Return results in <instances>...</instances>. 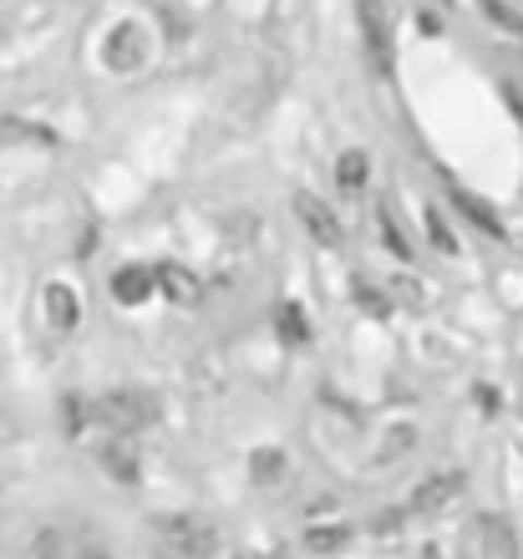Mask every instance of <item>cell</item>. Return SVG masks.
<instances>
[{"label": "cell", "mask_w": 523, "mask_h": 559, "mask_svg": "<svg viewBox=\"0 0 523 559\" xmlns=\"http://www.w3.org/2000/svg\"><path fill=\"white\" fill-rule=\"evenodd\" d=\"M153 290H158V280H153V270L147 265H122L112 275L117 306H143V300H153Z\"/></svg>", "instance_id": "8"}, {"label": "cell", "mask_w": 523, "mask_h": 559, "mask_svg": "<svg viewBox=\"0 0 523 559\" xmlns=\"http://www.w3.org/2000/svg\"><path fill=\"white\" fill-rule=\"evenodd\" d=\"M295 214H300V224L316 235V245H331V250L341 245V224H335V214L320 204L316 193H295Z\"/></svg>", "instance_id": "6"}, {"label": "cell", "mask_w": 523, "mask_h": 559, "mask_svg": "<svg viewBox=\"0 0 523 559\" xmlns=\"http://www.w3.org/2000/svg\"><path fill=\"white\" fill-rule=\"evenodd\" d=\"M36 559H61V534L57 530L36 534Z\"/></svg>", "instance_id": "19"}, {"label": "cell", "mask_w": 523, "mask_h": 559, "mask_svg": "<svg viewBox=\"0 0 523 559\" xmlns=\"http://www.w3.org/2000/svg\"><path fill=\"white\" fill-rule=\"evenodd\" d=\"M103 468L112 473L117 484H138V453H132V442L128 438H112L103 448Z\"/></svg>", "instance_id": "10"}, {"label": "cell", "mask_w": 523, "mask_h": 559, "mask_svg": "<svg viewBox=\"0 0 523 559\" xmlns=\"http://www.w3.org/2000/svg\"><path fill=\"white\" fill-rule=\"evenodd\" d=\"M421 219H427V235H432L437 250H442V254H457V235L448 229V219H442V209L427 204V209H421Z\"/></svg>", "instance_id": "16"}, {"label": "cell", "mask_w": 523, "mask_h": 559, "mask_svg": "<svg viewBox=\"0 0 523 559\" xmlns=\"http://www.w3.org/2000/svg\"><path fill=\"white\" fill-rule=\"evenodd\" d=\"M147 57V36L143 26H132V21H122V26L107 31V41H103V61H107V72H138Z\"/></svg>", "instance_id": "3"}, {"label": "cell", "mask_w": 523, "mask_h": 559, "mask_svg": "<svg viewBox=\"0 0 523 559\" xmlns=\"http://www.w3.org/2000/svg\"><path fill=\"white\" fill-rule=\"evenodd\" d=\"M463 493V473H442V478H427V484L412 493V514H442L452 499Z\"/></svg>", "instance_id": "7"}, {"label": "cell", "mask_w": 523, "mask_h": 559, "mask_svg": "<svg viewBox=\"0 0 523 559\" xmlns=\"http://www.w3.org/2000/svg\"><path fill=\"white\" fill-rule=\"evenodd\" d=\"M346 539H350V530H341V524H335V530H316V534H310V549H316V555H325V549H346Z\"/></svg>", "instance_id": "18"}, {"label": "cell", "mask_w": 523, "mask_h": 559, "mask_svg": "<svg viewBox=\"0 0 523 559\" xmlns=\"http://www.w3.org/2000/svg\"><path fill=\"white\" fill-rule=\"evenodd\" d=\"M366 174H371V158H366L361 147L341 153V163H335V178H341V189H346V193H361V189H366Z\"/></svg>", "instance_id": "12"}, {"label": "cell", "mask_w": 523, "mask_h": 559, "mask_svg": "<svg viewBox=\"0 0 523 559\" xmlns=\"http://www.w3.org/2000/svg\"><path fill=\"white\" fill-rule=\"evenodd\" d=\"M41 295H46V321L57 325V331H76V321H82V300H76L72 285L51 280Z\"/></svg>", "instance_id": "9"}, {"label": "cell", "mask_w": 523, "mask_h": 559, "mask_svg": "<svg viewBox=\"0 0 523 559\" xmlns=\"http://www.w3.org/2000/svg\"><path fill=\"white\" fill-rule=\"evenodd\" d=\"M452 209H463V214H467V219H473V224H478L483 235H503V224H498L494 204H488V199H478V193L452 189Z\"/></svg>", "instance_id": "11"}, {"label": "cell", "mask_w": 523, "mask_h": 559, "mask_svg": "<svg viewBox=\"0 0 523 559\" xmlns=\"http://www.w3.org/2000/svg\"><path fill=\"white\" fill-rule=\"evenodd\" d=\"M483 11H488V21H498L503 31H513V36L523 31V15H519V11H509L503 0H483Z\"/></svg>", "instance_id": "17"}, {"label": "cell", "mask_w": 523, "mask_h": 559, "mask_svg": "<svg viewBox=\"0 0 523 559\" xmlns=\"http://www.w3.org/2000/svg\"><path fill=\"white\" fill-rule=\"evenodd\" d=\"M377 229H381V245L396 254V260H412V239L396 229V219H392V209H377Z\"/></svg>", "instance_id": "14"}, {"label": "cell", "mask_w": 523, "mask_h": 559, "mask_svg": "<svg viewBox=\"0 0 523 559\" xmlns=\"http://www.w3.org/2000/svg\"><path fill=\"white\" fill-rule=\"evenodd\" d=\"M153 280H158V295H168L174 306L193 310L199 300H204V285H199V275H193L189 265H174V260H163L158 270H153Z\"/></svg>", "instance_id": "5"}, {"label": "cell", "mask_w": 523, "mask_h": 559, "mask_svg": "<svg viewBox=\"0 0 523 559\" xmlns=\"http://www.w3.org/2000/svg\"><path fill=\"white\" fill-rule=\"evenodd\" d=\"M67 427H72V432H82V402H67Z\"/></svg>", "instance_id": "20"}, {"label": "cell", "mask_w": 523, "mask_h": 559, "mask_svg": "<svg viewBox=\"0 0 523 559\" xmlns=\"http://www.w3.org/2000/svg\"><path fill=\"white\" fill-rule=\"evenodd\" d=\"M275 331H280V341H310V321H306V310L300 306H280L275 310Z\"/></svg>", "instance_id": "13"}, {"label": "cell", "mask_w": 523, "mask_h": 559, "mask_svg": "<svg viewBox=\"0 0 523 559\" xmlns=\"http://www.w3.org/2000/svg\"><path fill=\"white\" fill-rule=\"evenodd\" d=\"M218 545V530L199 514H178L168 524H158V545L153 555L158 559H209Z\"/></svg>", "instance_id": "1"}, {"label": "cell", "mask_w": 523, "mask_h": 559, "mask_svg": "<svg viewBox=\"0 0 523 559\" xmlns=\"http://www.w3.org/2000/svg\"><path fill=\"white\" fill-rule=\"evenodd\" d=\"M361 36H366V51L377 57L381 72H392V21H387V5H381V0H361Z\"/></svg>", "instance_id": "4"}, {"label": "cell", "mask_w": 523, "mask_h": 559, "mask_svg": "<svg viewBox=\"0 0 523 559\" xmlns=\"http://www.w3.org/2000/svg\"><path fill=\"white\" fill-rule=\"evenodd\" d=\"M270 559H275V555H270Z\"/></svg>", "instance_id": "22"}, {"label": "cell", "mask_w": 523, "mask_h": 559, "mask_svg": "<svg viewBox=\"0 0 523 559\" xmlns=\"http://www.w3.org/2000/svg\"><path fill=\"white\" fill-rule=\"evenodd\" d=\"M97 423H107L117 438H132V432H143V427L158 423V402L147 397V392H107L97 407H92Z\"/></svg>", "instance_id": "2"}, {"label": "cell", "mask_w": 523, "mask_h": 559, "mask_svg": "<svg viewBox=\"0 0 523 559\" xmlns=\"http://www.w3.org/2000/svg\"><path fill=\"white\" fill-rule=\"evenodd\" d=\"M76 559H107V555H103V549H82V555H76Z\"/></svg>", "instance_id": "21"}, {"label": "cell", "mask_w": 523, "mask_h": 559, "mask_svg": "<svg viewBox=\"0 0 523 559\" xmlns=\"http://www.w3.org/2000/svg\"><path fill=\"white\" fill-rule=\"evenodd\" d=\"M249 473H254V484H275V478H285V453L280 448H260Z\"/></svg>", "instance_id": "15"}]
</instances>
